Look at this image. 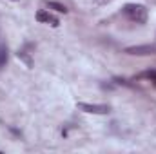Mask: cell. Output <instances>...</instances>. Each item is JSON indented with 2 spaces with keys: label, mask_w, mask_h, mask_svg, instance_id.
Here are the masks:
<instances>
[{
  "label": "cell",
  "mask_w": 156,
  "mask_h": 154,
  "mask_svg": "<svg viewBox=\"0 0 156 154\" xmlns=\"http://www.w3.org/2000/svg\"><path fill=\"white\" fill-rule=\"evenodd\" d=\"M5 64H7V47L0 44V69L5 67Z\"/></svg>",
  "instance_id": "obj_8"
},
{
  "label": "cell",
  "mask_w": 156,
  "mask_h": 154,
  "mask_svg": "<svg viewBox=\"0 0 156 154\" xmlns=\"http://www.w3.org/2000/svg\"><path fill=\"white\" fill-rule=\"evenodd\" d=\"M127 54H138V56H145V54H156V45H133L125 49Z\"/></svg>",
  "instance_id": "obj_3"
},
{
  "label": "cell",
  "mask_w": 156,
  "mask_h": 154,
  "mask_svg": "<svg viewBox=\"0 0 156 154\" xmlns=\"http://www.w3.org/2000/svg\"><path fill=\"white\" fill-rule=\"evenodd\" d=\"M37 20L42 22V24H49V26H53V27H58V18L56 16H53L51 13H47L45 9H40L38 13H37Z\"/></svg>",
  "instance_id": "obj_4"
},
{
  "label": "cell",
  "mask_w": 156,
  "mask_h": 154,
  "mask_svg": "<svg viewBox=\"0 0 156 154\" xmlns=\"http://www.w3.org/2000/svg\"><path fill=\"white\" fill-rule=\"evenodd\" d=\"M134 80H147V82H156V69H147V71H142L138 73Z\"/></svg>",
  "instance_id": "obj_5"
},
{
  "label": "cell",
  "mask_w": 156,
  "mask_h": 154,
  "mask_svg": "<svg viewBox=\"0 0 156 154\" xmlns=\"http://www.w3.org/2000/svg\"><path fill=\"white\" fill-rule=\"evenodd\" d=\"M100 2H111V0H100Z\"/></svg>",
  "instance_id": "obj_9"
},
{
  "label": "cell",
  "mask_w": 156,
  "mask_h": 154,
  "mask_svg": "<svg viewBox=\"0 0 156 154\" xmlns=\"http://www.w3.org/2000/svg\"><path fill=\"white\" fill-rule=\"evenodd\" d=\"M16 56H18V58H22V60L26 62V65H27V67H33V60H31V56L27 54V51H24V49H20V51L16 53Z\"/></svg>",
  "instance_id": "obj_7"
},
{
  "label": "cell",
  "mask_w": 156,
  "mask_h": 154,
  "mask_svg": "<svg viewBox=\"0 0 156 154\" xmlns=\"http://www.w3.org/2000/svg\"><path fill=\"white\" fill-rule=\"evenodd\" d=\"M122 13L131 20V22H136V24H145L147 22V7L142 5V4H125Z\"/></svg>",
  "instance_id": "obj_1"
},
{
  "label": "cell",
  "mask_w": 156,
  "mask_h": 154,
  "mask_svg": "<svg viewBox=\"0 0 156 154\" xmlns=\"http://www.w3.org/2000/svg\"><path fill=\"white\" fill-rule=\"evenodd\" d=\"M15 2H16V0H15Z\"/></svg>",
  "instance_id": "obj_10"
},
{
  "label": "cell",
  "mask_w": 156,
  "mask_h": 154,
  "mask_svg": "<svg viewBox=\"0 0 156 154\" xmlns=\"http://www.w3.org/2000/svg\"><path fill=\"white\" fill-rule=\"evenodd\" d=\"M78 109L89 114H109L111 107L105 103H85V102H78Z\"/></svg>",
  "instance_id": "obj_2"
},
{
  "label": "cell",
  "mask_w": 156,
  "mask_h": 154,
  "mask_svg": "<svg viewBox=\"0 0 156 154\" xmlns=\"http://www.w3.org/2000/svg\"><path fill=\"white\" fill-rule=\"evenodd\" d=\"M45 5H47L49 9H55V11H58V13H67V7H66L64 4H60V2H53V0L49 2V0H47V2H45Z\"/></svg>",
  "instance_id": "obj_6"
}]
</instances>
